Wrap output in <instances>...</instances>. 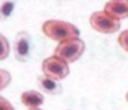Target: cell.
Returning a JSON list of instances; mask_svg holds the SVG:
<instances>
[{
    "label": "cell",
    "mask_w": 128,
    "mask_h": 110,
    "mask_svg": "<svg viewBox=\"0 0 128 110\" xmlns=\"http://www.w3.org/2000/svg\"><path fill=\"white\" fill-rule=\"evenodd\" d=\"M125 98H127V101H128V92H127V95H125Z\"/></svg>",
    "instance_id": "cell-15"
},
{
    "label": "cell",
    "mask_w": 128,
    "mask_h": 110,
    "mask_svg": "<svg viewBox=\"0 0 128 110\" xmlns=\"http://www.w3.org/2000/svg\"><path fill=\"white\" fill-rule=\"evenodd\" d=\"M43 101H45V97L40 92L34 91V89L26 91V92L21 94V103L24 106H27L28 109H37V107H40L43 104Z\"/></svg>",
    "instance_id": "cell-7"
},
{
    "label": "cell",
    "mask_w": 128,
    "mask_h": 110,
    "mask_svg": "<svg viewBox=\"0 0 128 110\" xmlns=\"http://www.w3.org/2000/svg\"><path fill=\"white\" fill-rule=\"evenodd\" d=\"M14 7H15V3H14L12 0H6V1L0 6V15H2L3 18L10 16L12 12H14Z\"/></svg>",
    "instance_id": "cell-9"
},
{
    "label": "cell",
    "mask_w": 128,
    "mask_h": 110,
    "mask_svg": "<svg viewBox=\"0 0 128 110\" xmlns=\"http://www.w3.org/2000/svg\"><path fill=\"white\" fill-rule=\"evenodd\" d=\"M90 24L91 27L98 31V33H103V34H112V33H116L121 27L119 21L112 18L110 15H107L104 10H98L94 12L90 18Z\"/></svg>",
    "instance_id": "cell-3"
},
{
    "label": "cell",
    "mask_w": 128,
    "mask_h": 110,
    "mask_svg": "<svg viewBox=\"0 0 128 110\" xmlns=\"http://www.w3.org/2000/svg\"><path fill=\"white\" fill-rule=\"evenodd\" d=\"M0 110H15V109H14V106H12L6 98H3V97L0 95Z\"/></svg>",
    "instance_id": "cell-13"
},
{
    "label": "cell",
    "mask_w": 128,
    "mask_h": 110,
    "mask_svg": "<svg viewBox=\"0 0 128 110\" xmlns=\"http://www.w3.org/2000/svg\"><path fill=\"white\" fill-rule=\"evenodd\" d=\"M28 110H42V109H39V107H37V109H28Z\"/></svg>",
    "instance_id": "cell-14"
},
{
    "label": "cell",
    "mask_w": 128,
    "mask_h": 110,
    "mask_svg": "<svg viewBox=\"0 0 128 110\" xmlns=\"http://www.w3.org/2000/svg\"><path fill=\"white\" fill-rule=\"evenodd\" d=\"M8 55H9V42L3 34H0V61L6 60Z\"/></svg>",
    "instance_id": "cell-10"
},
{
    "label": "cell",
    "mask_w": 128,
    "mask_h": 110,
    "mask_svg": "<svg viewBox=\"0 0 128 110\" xmlns=\"http://www.w3.org/2000/svg\"><path fill=\"white\" fill-rule=\"evenodd\" d=\"M14 51H15V57L18 61H27L32 52V39L28 36V33L21 31L15 37V43H14Z\"/></svg>",
    "instance_id": "cell-5"
},
{
    "label": "cell",
    "mask_w": 128,
    "mask_h": 110,
    "mask_svg": "<svg viewBox=\"0 0 128 110\" xmlns=\"http://www.w3.org/2000/svg\"><path fill=\"white\" fill-rule=\"evenodd\" d=\"M42 72L46 77H51L54 80H61L64 77H67V74L70 72L68 69V63H66L64 60L52 55L49 58H46L42 64Z\"/></svg>",
    "instance_id": "cell-4"
},
{
    "label": "cell",
    "mask_w": 128,
    "mask_h": 110,
    "mask_svg": "<svg viewBox=\"0 0 128 110\" xmlns=\"http://www.w3.org/2000/svg\"><path fill=\"white\" fill-rule=\"evenodd\" d=\"M118 42H119L121 48H122L125 52H128V30H124V31L119 34V37H118Z\"/></svg>",
    "instance_id": "cell-12"
},
{
    "label": "cell",
    "mask_w": 128,
    "mask_h": 110,
    "mask_svg": "<svg viewBox=\"0 0 128 110\" xmlns=\"http://www.w3.org/2000/svg\"><path fill=\"white\" fill-rule=\"evenodd\" d=\"M9 83H10V73L3 70V69H0V91L4 89Z\"/></svg>",
    "instance_id": "cell-11"
},
{
    "label": "cell",
    "mask_w": 128,
    "mask_h": 110,
    "mask_svg": "<svg viewBox=\"0 0 128 110\" xmlns=\"http://www.w3.org/2000/svg\"><path fill=\"white\" fill-rule=\"evenodd\" d=\"M84 51H85V43L79 37H76L58 43V46L54 51V55L64 60L66 63H74L80 58Z\"/></svg>",
    "instance_id": "cell-2"
},
{
    "label": "cell",
    "mask_w": 128,
    "mask_h": 110,
    "mask_svg": "<svg viewBox=\"0 0 128 110\" xmlns=\"http://www.w3.org/2000/svg\"><path fill=\"white\" fill-rule=\"evenodd\" d=\"M104 12L112 18L121 21L128 18V0H110L104 6Z\"/></svg>",
    "instance_id": "cell-6"
},
{
    "label": "cell",
    "mask_w": 128,
    "mask_h": 110,
    "mask_svg": "<svg viewBox=\"0 0 128 110\" xmlns=\"http://www.w3.org/2000/svg\"><path fill=\"white\" fill-rule=\"evenodd\" d=\"M39 86H40V89L43 92H46L49 95H58V94H61V85L58 83V80H54L51 77H46V76L40 77L39 79Z\"/></svg>",
    "instance_id": "cell-8"
},
{
    "label": "cell",
    "mask_w": 128,
    "mask_h": 110,
    "mask_svg": "<svg viewBox=\"0 0 128 110\" xmlns=\"http://www.w3.org/2000/svg\"><path fill=\"white\" fill-rule=\"evenodd\" d=\"M42 31L45 33V36H48L49 39H52L58 43L79 37V30L73 24H70L67 21H58V19H49V21L43 22Z\"/></svg>",
    "instance_id": "cell-1"
}]
</instances>
